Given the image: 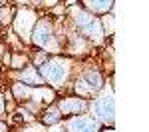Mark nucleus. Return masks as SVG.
Returning <instances> with one entry per match:
<instances>
[{
  "instance_id": "5",
  "label": "nucleus",
  "mask_w": 149,
  "mask_h": 132,
  "mask_svg": "<svg viewBox=\"0 0 149 132\" xmlns=\"http://www.w3.org/2000/svg\"><path fill=\"white\" fill-rule=\"evenodd\" d=\"M58 110L62 116H74V114H80L86 110V102L81 98H62L60 104H58Z\"/></svg>"
},
{
  "instance_id": "21",
  "label": "nucleus",
  "mask_w": 149,
  "mask_h": 132,
  "mask_svg": "<svg viewBox=\"0 0 149 132\" xmlns=\"http://www.w3.org/2000/svg\"><path fill=\"white\" fill-rule=\"evenodd\" d=\"M6 2H8V0H0V6L4 8V6H6Z\"/></svg>"
},
{
  "instance_id": "20",
  "label": "nucleus",
  "mask_w": 149,
  "mask_h": 132,
  "mask_svg": "<svg viewBox=\"0 0 149 132\" xmlns=\"http://www.w3.org/2000/svg\"><path fill=\"white\" fill-rule=\"evenodd\" d=\"M52 132H66V130H62V128H58V126H54V128H52Z\"/></svg>"
},
{
  "instance_id": "2",
  "label": "nucleus",
  "mask_w": 149,
  "mask_h": 132,
  "mask_svg": "<svg viewBox=\"0 0 149 132\" xmlns=\"http://www.w3.org/2000/svg\"><path fill=\"white\" fill-rule=\"evenodd\" d=\"M92 110L100 120L111 124V122H113V112H115L113 96L107 94V96H102V98H95V100L92 102Z\"/></svg>"
},
{
  "instance_id": "22",
  "label": "nucleus",
  "mask_w": 149,
  "mask_h": 132,
  "mask_svg": "<svg viewBox=\"0 0 149 132\" xmlns=\"http://www.w3.org/2000/svg\"><path fill=\"white\" fill-rule=\"evenodd\" d=\"M102 132H115V130L111 128V126H109V128H105V130H102Z\"/></svg>"
},
{
  "instance_id": "15",
  "label": "nucleus",
  "mask_w": 149,
  "mask_h": 132,
  "mask_svg": "<svg viewBox=\"0 0 149 132\" xmlns=\"http://www.w3.org/2000/svg\"><path fill=\"white\" fill-rule=\"evenodd\" d=\"M34 62H36V66H42L44 62H48V54H46V52H38Z\"/></svg>"
},
{
  "instance_id": "11",
  "label": "nucleus",
  "mask_w": 149,
  "mask_h": 132,
  "mask_svg": "<svg viewBox=\"0 0 149 132\" xmlns=\"http://www.w3.org/2000/svg\"><path fill=\"white\" fill-rule=\"evenodd\" d=\"M60 118H62V114H60L58 106H52V108H48L46 112H44V116H42V124H56Z\"/></svg>"
},
{
  "instance_id": "12",
  "label": "nucleus",
  "mask_w": 149,
  "mask_h": 132,
  "mask_svg": "<svg viewBox=\"0 0 149 132\" xmlns=\"http://www.w3.org/2000/svg\"><path fill=\"white\" fill-rule=\"evenodd\" d=\"M84 32H86L88 38H92V40H100V38H102V26H100V22L93 20L92 24H88V26L84 28Z\"/></svg>"
},
{
  "instance_id": "8",
  "label": "nucleus",
  "mask_w": 149,
  "mask_h": 132,
  "mask_svg": "<svg viewBox=\"0 0 149 132\" xmlns=\"http://www.w3.org/2000/svg\"><path fill=\"white\" fill-rule=\"evenodd\" d=\"M26 70L20 74V78H22L26 84H32V86H40V84H44V78L38 74L36 70V66H24Z\"/></svg>"
},
{
  "instance_id": "13",
  "label": "nucleus",
  "mask_w": 149,
  "mask_h": 132,
  "mask_svg": "<svg viewBox=\"0 0 149 132\" xmlns=\"http://www.w3.org/2000/svg\"><path fill=\"white\" fill-rule=\"evenodd\" d=\"M26 62H28L26 54H12V56H10L12 68H24V66H26Z\"/></svg>"
},
{
  "instance_id": "19",
  "label": "nucleus",
  "mask_w": 149,
  "mask_h": 132,
  "mask_svg": "<svg viewBox=\"0 0 149 132\" xmlns=\"http://www.w3.org/2000/svg\"><path fill=\"white\" fill-rule=\"evenodd\" d=\"M2 110H4V102H2V96H0V114H2Z\"/></svg>"
},
{
  "instance_id": "17",
  "label": "nucleus",
  "mask_w": 149,
  "mask_h": 132,
  "mask_svg": "<svg viewBox=\"0 0 149 132\" xmlns=\"http://www.w3.org/2000/svg\"><path fill=\"white\" fill-rule=\"evenodd\" d=\"M24 132H44V128H28V130H24Z\"/></svg>"
},
{
  "instance_id": "16",
  "label": "nucleus",
  "mask_w": 149,
  "mask_h": 132,
  "mask_svg": "<svg viewBox=\"0 0 149 132\" xmlns=\"http://www.w3.org/2000/svg\"><path fill=\"white\" fill-rule=\"evenodd\" d=\"M66 6H78V0H64Z\"/></svg>"
},
{
  "instance_id": "9",
  "label": "nucleus",
  "mask_w": 149,
  "mask_h": 132,
  "mask_svg": "<svg viewBox=\"0 0 149 132\" xmlns=\"http://www.w3.org/2000/svg\"><path fill=\"white\" fill-rule=\"evenodd\" d=\"M81 82H84V86L88 88V92H95V90H100V88H102L103 80H102V76H100L97 72H88V74H86V78H84Z\"/></svg>"
},
{
  "instance_id": "6",
  "label": "nucleus",
  "mask_w": 149,
  "mask_h": 132,
  "mask_svg": "<svg viewBox=\"0 0 149 132\" xmlns=\"http://www.w3.org/2000/svg\"><path fill=\"white\" fill-rule=\"evenodd\" d=\"M68 132H97V126L90 116H74L68 122Z\"/></svg>"
},
{
  "instance_id": "18",
  "label": "nucleus",
  "mask_w": 149,
  "mask_h": 132,
  "mask_svg": "<svg viewBox=\"0 0 149 132\" xmlns=\"http://www.w3.org/2000/svg\"><path fill=\"white\" fill-rule=\"evenodd\" d=\"M0 132H6V124L4 122H0Z\"/></svg>"
},
{
  "instance_id": "1",
  "label": "nucleus",
  "mask_w": 149,
  "mask_h": 132,
  "mask_svg": "<svg viewBox=\"0 0 149 132\" xmlns=\"http://www.w3.org/2000/svg\"><path fill=\"white\" fill-rule=\"evenodd\" d=\"M40 74L42 78L52 82L54 86H60L64 84V80L68 78L70 74V60L68 58H54L50 62H44L40 66Z\"/></svg>"
},
{
  "instance_id": "14",
  "label": "nucleus",
  "mask_w": 149,
  "mask_h": 132,
  "mask_svg": "<svg viewBox=\"0 0 149 132\" xmlns=\"http://www.w3.org/2000/svg\"><path fill=\"white\" fill-rule=\"evenodd\" d=\"M103 26H107V34L111 36V32H113V18L111 16H103Z\"/></svg>"
},
{
  "instance_id": "24",
  "label": "nucleus",
  "mask_w": 149,
  "mask_h": 132,
  "mask_svg": "<svg viewBox=\"0 0 149 132\" xmlns=\"http://www.w3.org/2000/svg\"><path fill=\"white\" fill-rule=\"evenodd\" d=\"M0 54H2V48H0Z\"/></svg>"
},
{
  "instance_id": "4",
  "label": "nucleus",
  "mask_w": 149,
  "mask_h": 132,
  "mask_svg": "<svg viewBox=\"0 0 149 132\" xmlns=\"http://www.w3.org/2000/svg\"><path fill=\"white\" fill-rule=\"evenodd\" d=\"M32 40H34L36 46L52 48V24L48 22V20H40V22H36Z\"/></svg>"
},
{
  "instance_id": "3",
  "label": "nucleus",
  "mask_w": 149,
  "mask_h": 132,
  "mask_svg": "<svg viewBox=\"0 0 149 132\" xmlns=\"http://www.w3.org/2000/svg\"><path fill=\"white\" fill-rule=\"evenodd\" d=\"M14 26H16V30H18V34L22 36V38H28L30 34V30L36 26V18H34V12L32 10H22L16 14V18H14Z\"/></svg>"
},
{
  "instance_id": "23",
  "label": "nucleus",
  "mask_w": 149,
  "mask_h": 132,
  "mask_svg": "<svg viewBox=\"0 0 149 132\" xmlns=\"http://www.w3.org/2000/svg\"><path fill=\"white\" fill-rule=\"evenodd\" d=\"M14 2H16V4H22V2H26V0H14Z\"/></svg>"
},
{
  "instance_id": "10",
  "label": "nucleus",
  "mask_w": 149,
  "mask_h": 132,
  "mask_svg": "<svg viewBox=\"0 0 149 132\" xmlns=\"http://www.w3.org/2000/svg\"><path fill=\"white\" fill-rule=\"evenodd\" d=\"M72 14L76 16V18H74V20H76V24H78V26H81V28H86L88 24H92L93 20H95V18H93L88 10H81V8H76Z\"/></svg>"
},
{
  "instance_id": "7",
  "label": "nucleus",
  "mask_w": 149,
  "mask_h": 132,
  "mask_svg": "<svg viewBox=\"0 0 149 132\" xmlns=\"http://www.w3.org/2000/svg\"><path fill=\"white\" fill-rule=\"evenodd\" d=\"M86 10L88 12H100V14H105V12L111 10L113 6V0H86Z\"/></svg>"
}]
</instances>
